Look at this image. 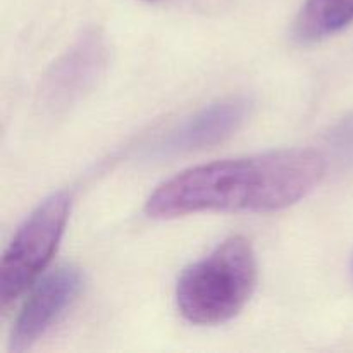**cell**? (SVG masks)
I'll use <instances>...</instances> for the list:
<instances>
[{"mask_svg": "<svg viewBox=\"0 0 353 353\" xmlns=\"http://www.w3.org/2000/svg\"><path fill=\"white\" fill-rule=\"evenodd\" d=\"M324 171V157L310 148L216 161L186 169L157 186L145 212L154 219L214 210L272 212L309 195Z\"/></svg>", "mask_w": 353, "mask_h": 353, "instance_id": "1", "label": "cell"}, {"mask_svg": "<svg viewBox=\"0 0 353 353\" xmlns=\"http://www.w3.org/2000/svg\"><path fill=\"white\" fill-rule=\"evenodd\" d=\"M255 283L257 259L250 241L231 236L185 269L176 286V303L192 324H223L243 310Z\"/></svg>", "mask_w": 353, "mask_h": 353, "instance_id": "2", "label": "cell"}, {"mask_svg": "<svg viewBox=\"0 0 353 353\" xmlns=\"http://www.w3.org/2000/svg\"><path fill=\"white\" fill-rule=\"evenodd\" d=\"M71 214V195L57 192L45 199L10 240L0 264V300L7 307L40 278L57 252Z\"/></svg>", "mask_w": 353, "mask_h": 353, "instance_id": "3", "label": "cell"}, {"mask_svg": "<svg viewBox=\"0 0 353 353\" xmlns=\"http://www.w3.org/2000/svg\"><path fill=\"white\" fill-rule=\"evenodd\" d=\"M83 286V272L74 265H61L38 281L14 323L10 352L19 353L33 347L71 309Z\"/></svg>", "mask_w": 353, "mask_h": 353, "instance_id": "4", "label": "cell"}, {"mask_svg": "<svg viewBox=\"0 0 353 353\" xmlns=\"http://www.w3.org/2000/svg\"><path fill=\"white\" fill-rule=\"evenodd\" d=\"M109 59L107 43L88 30L52 64L41 83V103L52 112L71 107L97 83Z\"/></svg>", "mask_w": 353, "mask_h": 353, "instance_id": "5", "label": "cell"}, {"mask_svg": "<svg viewBox=\"0 0 353 353\" xmlns=\"http://www.w3.org/2000/svg\"><path fill=\"white\" fill-rule=\"evenodd\" d=\"M250 109L252 102L241 95L209 103L169 130L155 143L154 154H188L221 143L243 126Z\"/></svg>", "mask_w": 353, "mask_h": 353, "instance_id": "6", "label": "cell"}, {"mask_svg": "<svg viewBox=\"0 0 353 353\" xmlns=\"http://www.w3.org/2000/svg\"><path fill=\"white\" fill-rule=\"evenodd\" d=\"M353 21V0H305L293 24L302 43H312L338 33Z\"/></svg>", "mask_w": 353, "mask_h": 353, "instance_id": "7", "label": "cell"}, {"mask_svg": "<svg viewBox=\"0 0 353 353\" xmlns=\"http://www.w3.org/2000/svg\"><path fill=\"white\" fill-rule=\"evenodd\" d=\"M145 2H161V0H145Z\"/></svg>", "mask_w": 353, "mask_h": 353, "instance_id": "8", "label": "cell"}]
</instances>
